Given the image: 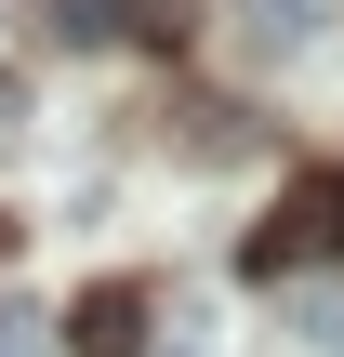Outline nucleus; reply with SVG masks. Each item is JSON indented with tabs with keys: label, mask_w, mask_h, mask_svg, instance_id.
Wrapping results in <instances>:
<instances>
[{
	"label": "nucleus",
	"mask_w": 344,
	"mask_h": 357,
	"mask_svg": "<svg viewBox=\"0 0 344 357\" xmlns=\"http://www.w3.org/2000/svg\"><path fill=\"white\" fill-rule=\"evenodd\" d=\"M225 13H239V40H252V53H305L344 0H225Z\"/></svg>",
	"instance_id": "nucleus-3"
},
{
	"label": "nucleus",
	"mask_w": 344,
	"mask_h": 357,
	"mask_svg": "<svg viewBox=\"0 0 344 357\" xmlns=\"http://www.w3.org/2000/svg\"><path fill=\"white\" fill-rule=\"evenodd\" d=\"M0 238H13V225H0Z\"/></svg>",
	"instance_id": "nucleus-5"
},
{
	"label": "nucleus",
	"mask_w": 344,
	"mask_h": 357,
	"mask_svg": "<svg viewBox=\"0 0 344 357\" xmlns=\"http://www.w3.org/2000/svg\"><path fill=\"white\" fill-rule=\"evenodd\" d=\"M318 252H344V172L292 185V199L265 212V238H252V265H265V278H278V265H318Z\"/></svg>",
	"instance_id": "nucleus-1"
},
{
	"label": "nucleus",
	"mask_w": 344,
	"mask_h": 357,
	"mask_svg": "<svg viewBox=\"0 0 344 357\" xmlns=\"http://www.w3.org/2000/svg\"><path fill=\"white\" fill-rule=\"evenodd\" d=\"M66 357H146V291H133V278L80 291V318H66Z\"/></svg>",
	"instance_id": "nucleus-2"
},
{
	"label": "nucleus",
	"mask_w": 344,
	"mask_h": 357,
	"mask_svg": "<svg viewBox=\"0 0 344 357\" xmlns=\"http://www.w3.org/2000/svg\"><path fill=\"white\" fill-rule=\"evenodd\" d=\"M0 357H53V318H27V305H13V318H0Z\"/></svg>",
	"instance_id": "nucleus-4"
}]
</instances>
